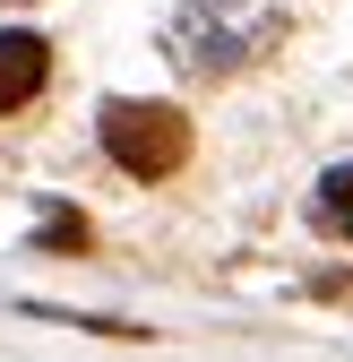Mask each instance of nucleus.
I'll use <instances>...</instances> for the list:
<instances>
[{
    "mask_svg": "<svg viewBox=\"0 0 353 362\" xmlns=\"http://www.w3.org/2000/svg\"><path fill=\"white\" fill-rule=\"evenodd\" d=\"M276 35H285L276 0H181L172 26H164V52L190 78H233V69H250L258 52H268Z\"/></svg>",
    "mask_w": 353,
    "mask_h": 362,
    "instance_id": "obj_1",
    "label": "nucleus"
},
{
    "mask_svg": "<svg viewBox=\"0 0 353 362\" xmlns=\"http://www.w3.org/2000/svg\"><path fill=\"white\" fill-rule=\"evenodd\" d=\"M311 216H319V233H345V242H353V164H336V173L319 181Z\"/></svg>",
    "mask_w": 353,
    "mask_h": 362,
    "instance_id": "obj_4",
    "label": "nucleus"
},
{
    "mask_svg": "<svg viewBox=\"0 0 353 362\" xmlns=\"http://www.w3.org/2000/svg\"><path fill=\"white\" fill-rule=\"evenodd\" d=\"M104 156L138 181H164L190 156V121L172 104H104Z\"/></svg>",
    "mask_w": 353,
    "mask_h": 362,
    "instance_id": "obj_2",
    "label": "nucleus"
},
{
    "mask_svg": "<svg viewBox=\"0 0 353 362\" xmlns=\"http://www.w3.org/2000/svg\"><path fill=\"white\" fill-rule=\"evenodd\" d=\"M43 78H52V52H43V35L9 26V35H0V112L35 104V95H43Z\"/></svg>",
    "mask_w": 353,
    "mask_h": 362,
    "instance_id": "obj_3",
    "label": "nucleus"
}]
</instances>
